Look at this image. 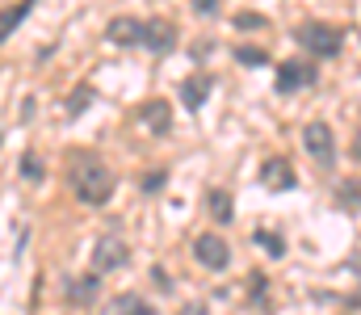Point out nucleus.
Masks as SVG:
<instances>
[{"label": "nucleus", "instance_id": "6e6552de", "mask_svg": "<svg viewBox=\"0 0 361 315\" xmlns=\"http://www.w3.org/2000/svg\"><path fill=\"white\" fill-rule=\"evenodd\" d=\"M143 47H147V51H160V55L173 51V47H177V25L164 21V17H152V21H147V38H143Z\"/></svg>", "mask_w": 361, "mask_h": 315}, {"label": "nucleus", "instance_id": "20e7f679", "mask_svg": "<svg viewBox=\"0 0 361 315\" xmlns=\"http://www.w3.org/2000/svg\"><path fill=\"white\" fill-rule=\"evenodd\" d=\"M193 257H197L206 269H227V265H231V244H227L223 235L206 231V235H197V244H193Z\"/></svg>", "mask_w": 361, "mask_h": 315}, {"label": "nucleus", "instance_id": "1a4fd4ad", "mask_svg": "<svg viewBox=\"0 0 361 315\" xmlns=\"http://www.w3.org/2000/svg\"><path fill=\"white\" fill-rule=\"evenodd\" d=\"M261 181H265L269 190H290V185H294V168H290V160L269 156V160L261 164Z\"/></svg>", "mask_w": 361, "mask_h": 315}, {"label": "nucleus", "instance_id": "7ed1b4c3", "mask_svg": "<svg viewBox=\"0 0 361 315\" xmlns=\"http://www.w3.org/2000/svg\"><path fill=\"white\" fill-rule=\"evenodd\" d=\"M302 147L315 156L319 168H332V164H336V139H332V126H328V122H307Z\"/></svg>", "mask_w": 361, "mask_h": 315}, {"label": "nucleus", "instance_id": "9b49d317", "mask_svg": "<svg viewBox=\"0 0 361 315\" xmlns=\"http://www.w3.org/2000/svg\"><path fill=\"white\" fill-rule=\"evenodd\" d=\"M143 126L156 130V135H169L173 118H169V101H147L143 105Z\"/></svg>", "mask_w": 361, "mask_h": 315}, {"label": "nucleus", "instance_id": "b1692460", "mask_svg": "<svg viewBox=\"0 0 361 315\" xmlns=\"http://www.w3.org/2000/svg\"><path fill=\"white\" fill-rule=\"evenodd\" d=\"M353 160L361 164V130H357V139H353Z\"/></svg>", "mask_w": 361, "mask_h": 315}, {"label": "nucleus", "instance_id": "4be33fe9", "mask_svg": "<svg viewBox=\"0 0 361 315\" xmlns=\"http://www.w3.org/2000/svg\"><path fill=\"white\" fill-rule=\"evenodd\" d=\"M164 181H169V173H147V177H143V190L156 194V190H164Z\"/></svg>", "mask_w": 361, "mask_h": 315}, {"label": "nucleus", "instance_id": "a211bd4d", "mask_svg": "<svg viewBox=\"0 0 361 315\" xmlns=\"http://www.w3.org/2000/svg\"><path fill=\"white\" fill-rule=\"evenodd\" d=\"M257 244H265L269 257H281V252H286V240H277L273 231H257Z\"/></svg>", "mask_w": 361, "mask_h": 315}, {"label": "nucleus", "instance_id": "423d86ee", "mask_svg": "<svg viewBox=\"0 0 361 315\" xmlns=\"http://www.w3.org/2000/svg\"><path fill=\"white\" fill-rule=\"evenodd\" d=\"M315 80V63L307 59H290L277 68V93H294V89H307Z\"/></svg>", "mask_w": 361, "mask_h": 315}, {"label": "nucleus", "instance_id": "4468645a", "mask_svg": "<svg viewBox=\"0 0 361 315\" xmlns=\"http://www.w3.org/2000/svg\"><path fill=\"white\" fill-rule=\"evenodd\" d=\"M92 295H97V273H89V278H72V286H68V299H72V303H89Z\"/></svg>", "mask_w": 361, "mask_h": 315}, {"label": "nucleus", "instance_id": "39448f33", "mask_svg": "<svg viewBox=\"0 0 361 315\" xmlns=\"http://www.w3.org/2000/svg\"><path fill=\"white\" fill-rule=\"evenodd\" d=\"M105 38L118 42V47H143L147 38V21H135V17H114L105 25Z\"/></svg>", "mask_w": 361, "mask_h": 315}, {"label": "nucleus", "instance_id": "ddd939ff", "mask_svg": "<svg viewBox=\"0 0 361 315\" xmlns=\"http://www.w3.org/2000/svg\"><path fill=\"white\" fill-rule=\"evenodd\" d=\"M206 206H210V218H219V223H231V218H235L227 190H210V194H206Z\"/></svg>", "mask_w": 361, "mask_h": 315}, {"label": "nucleus", "instance_id": "f3484780", "mask_svg": "<svg viewBox=\"0 0 361 315\" xmlns=\"http://www.w3.org/2000/svg\"><path fill=\"white\" fill-rule=\"evenodd\" d=\"M235 59L240 63H252V68H265L269 63V55L265 51H252V47H235Z\"/></svg>", "mask_w": 361, "mask_h": 315}, {"label": "nucleus", "instance_id": "2eb2a0df", "mask_svg": "<svg viewBox=\"0 0 361 315\" xmlns=\"http://www.w3.org/2000/svg\"><path fill=\"white\" fill-rule=\"evenodd\" d=\"M30 8H34V0H21V4H13V8H4V38H13V30L25 21Z\"/></svg>", "mask_w": 361, "mask_h": 315}, {"label": "nucleus", "instance_id": "6ab92c4d", "mask_svg": "<svg viewBox=\"0 0 361 315\" xmlns=\"http://www.w3.org/2000/svg\"><path fill=\"white\" fill-rule=\"evenodd\" d=\"M341 206H361V185H341Z\"/></svg>", "mask_w": 361, "mask_h": 315}, {"label": "nucleus", "instance_id": "9d476101", "mask_svg": "<svg viewBox=\"0 0 361 315\" xmlns=\"http://www.w3.org/2000/svg\"><path fill=\"white\" fill-rule=\"evenodd\" d=\"M206 93H210V76H189V80H180V101H185V109H202Z\"/></svg>", "mask_w": 361, "mask_h": 315}, {"label": "nucleus", "instance_id": "412c9836", "mask_svg": "<svg viewBox=\"0 0 361 315\" xmlns=\"http://www.w3.org/2000/svg\"><path fill=\"white\" fill-rule=\"evenodd\" d=\"M235 25H240V30H261V25H265V17H257V13H240V17H235Z\"/></svg>", "mask_w": 361, "mask_h": 315}, {"label": "nucleus", "instance_id": "5701e85b", "mask_svg": "<svg viewBox=\"0 0 361 315\" xmlns=\"http://www.w3.org/2000/svg\"><path fill=\"white\" fill-rule=\"evenodd\" d=\"M193 13H202V17H214V13H219V0H193Z\"/></svg>", "mask_w": 361, "mask_h": 315}, {"label": "nucleus", "instance_id": "f03ea898", "mask_svg": "<svg viewBox=\"0 0 361 315\" xmlns=\"http://www.w3.org/2000/svg\"><path fill=\"white\" fill-rule=\"evenodd\" d=\"M294 38H298V47H307L311 55H324V59H332L336 51H341V30L336 25H328V21H302L298 30H294Z\"/></svg>", "mask_w": 361, "mask_h": 315}, {"label": "nucleus", "instance_id": "f257e3e1", "mask_svg": "<svg viewBox=\"0 0 361 315\" xmlns=\"http://www.w3.org/2000/svg\"><path fill=\"white\" fill-rule=\"evenodd\" d=\"M72 190L85 206H101L114 194V173L92 152H80V156H72Z\"/></svg>", "mask_w": 361, "mask_h": 315}, {"label": "nucleus", "instance_id": "393cba45", "mask_svg": "<svg viewBox=\"0 0 361 315\" xmlns=\"http://www.w3.org/2000/svg\"><path fill=\"white\" fill-rule=\"evenodd\" d=\"M349 265H353V273H361V252L353 257V261H349Z\"/></svg>", "mask_w": 361, "mask_h": 315}, {"label": "nucleus", "instance_id": "0eeeda50", "mask_svg": "<svg viewBox=\"0 0 361 315\" xmlns=\"http://www.w3.org/2000/svg\"><path fill=\"white\" fill-rule=\"evenodd\" d=\"M126 244L118 240V235H105L101 244H97V252H92V269L97 273H109V269H118V265H126Z\"/></svg>", "mask_w": 361, "mask_h": 315}, {"label": "nucleus", "instance_id": "a878e982", "mask_svg": "<svg viewBox=\"0 0 361 315\" xmlns=\"http://www.w3.org/2000/svg\"><path fill=\"white\" fill-rule=\"evenodd\" d=\"M180 315H206V307H189V311H180Z\"/></svg>", "mask_w": 361, "mask_h": 315}, {"label": "nucleus", "instance_id": "aec40b11", "mask_svg": "<svg viewBox=\"0 0 361 315\" xmlns=\"http://www.w3.org/2000/svg\"><path fill=\"white\" fill-rule=\"evenodd\" d=\"M21 173H25L30 181H38V177H42V164H38V156H21Z\"/></svg>", "mask_w": 361, "mask_h": 315}, {"label": "nucleus", "instance_id": "dca6fc26", "mask_svg": "<svg viewBox=\"0 0 361 315\" xmlns=\"http://www.w3.org/2000/svg\"><path fill=\"white\" fill-rule=\"evenodd\" d=\"M89 101H92V89H85V85H80V89H72V97H68V118H76Z\"/></svg>", "mask_w": 361, "mask_h": 315}, {"label": "nucleus", "instance_id": "f8f14e48", "mask_svg": "<svg viewBox=\"0 0 361 315\" xmlns=\"http://www.w3.org/2000/svg\"><path fill=\"white\" fill-rule=\"evenodd\" d=\"M109 315H160L156 307H147L139 295H122V299H114L109 303Z\"/></svg>", "mask_w": 361, "mask_h": 315}]
</instances>
